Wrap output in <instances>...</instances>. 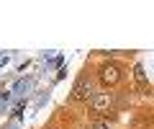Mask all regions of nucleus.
<instances>
[{
  "instance_id": "f257e3e1",
  "label": "nucleus",
  "mask_w": 154,
  "mask_h": 129,
  "mask_svg": "<svg viewBox=\"0 0 154 129\" xmlns=\"http://www.w3.org/2000/svg\"><path fill=\"white\" fill-rule=\"evenodd\" d=\"M121 78H123L121 67L113 65V62H105V65H100V67H98V80L105 85V90L113 88V85H118V83H121Z\"/></svg>"
},
{
  "instance_id": "7ed1b4c3",
  "label": "nucleus",
  "mask_w": 154,
  "mask_h": 129,
  "mask_svg": "<svg viewBox=\"0 0 154 129\" xmlns=\"http://www.w3.org/2000/svg\"><path fill=\"white\" fill-rule=\"evenodd\" d=\"M93 95H95V90H93L90 78H80L75 83V88H72V101H90Z\"/></svg>"
},
{
  "instance_id": "39448f33",
  "label": "nucleus",
  "mask_w": 154,
  "mask_h": 129,
  "mask_svg": "<svg viewBox=\"0 0 154 129\" xmlns=\"http://www.w3.org/2000/svg\"><path fill=\"white\" fill-rule=\"evenodd\" d=\"M134 78H136V83H139V85L146 83V75H144V65H136V67H134Z\"/></svg>"
},
{
  "instance_id": "f03ea898",
  "label": "nucleus",
  "mask_w": 154,
  "mask_h": 129,
  "mask_svg": "<svg viewBox=\"0 0 154 129\" xmlns=\"http://www.w3.org/2000/svg\"><path fill=\"white\" fill-rule=\"evenodd\" d=\"M90 106H93L95 114H110L113 106H116V95L108 93V90H100V93H95L90 98Z\"/></svg>"
},
{
  "instance_id": "20e7f679",
  "label": "nucleus",
  "mask_w": 154,
  "mask_h": 129,
  "mask_svg": "<svg viewBox=\"0 0 154 129\" xmlns=\"http://www.w3.org/2000/svg\"><path fill=\"white\" fill-rule=\"evenodd\" d=\"M93 129H116V121L113 119H98L93 124Z\"/></svg>"
}]
</instances>
